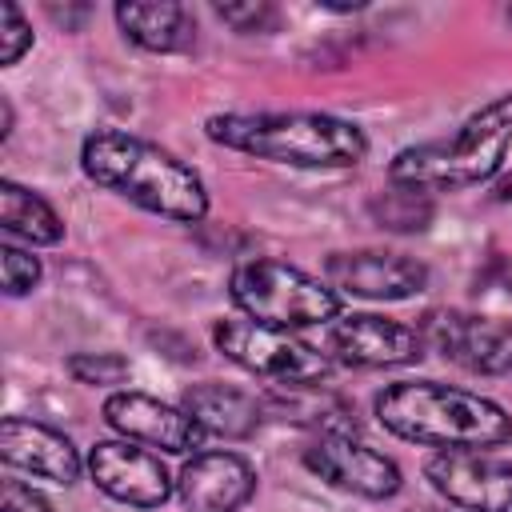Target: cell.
I'll return each mask as SVG.
<instances>
[{
    "label": "cell",
    "instance_id": "14",
    "mask_svg": "<svg viewBox=\"0 0 512 512\" xmlns=\"http://www.w3.org/2000/svg\"><path fill=\"white\" fill-rule=\"evenodd\" d=\"M176 496L192 512H240L256 496V468L228 448L192 452L176 476Z\"/></svg>",
    "mask_w": 512,
    "mask_h": 512
},
{
    "label": "cell",
    "instance_id": "21",
    "mask_svg": "<svg viewBox=\"0 0 512 512\" xmlns=\"http://www.w3.org/2000/svg\"><path fill=\"white\" fill-rule=\"evenodd\" d=\"M28 48H32V24H28V16L12 0H4L0 4V64L12 68Z\"/></svg>",
    "mask_w": 512,
    "mask_h": 512
},
{
    "label": "cell",
    "instance_id": "15",
    "mask_svg": "<svg viewBox=\"0 0 512 512\" xmlns=\"http://www.w3.org/2000/svg\"><path fill=\"white\" fill-rule=\"evenodd\" d=\"M0 456H4L8 468L24 472V476H36V480H48V484H76L80 468H84L76 444L60 428L28 420V416H4Z\"/></svg>",
    "mask_w": 512,
    "mask_h": 512
},
{
    "label": "cell",
    "instance_id": "12",
    "mask_svg": "<svg viewBox=\"0 0 512 512\" xmlns=\"http://www.w3.org/2000/svg\"><path fill=\"white\" fill-rule=\"evenodd\" d=\"M104 424L120 436V440H132V444H144L152 452H168V456H188L200 448L204 432L192 424V416L180 408V404H168V400H156L148 392H132V388H120L104 400Z\"/></svg>",
    "mask_w": 512,
    "mask_h": 512
},
{
    "label": "cell",
    "instance_id": "22",
    "mask_svg": "<svg viewBox=\"0 0 512 512\" xmlns=\"http://www.w3.org/2000/svg\"><path fill=\"white\" fill-rule=\"evenodd\" d=\"M212 12H216L228 28L244 32V36H248V32H272V28H276V20H280V16H276V8H272V4H264V0H256V4H252V0H248V4H216Z\"/></svg>",
    "mask_w": 512,
    "mask_h": 512
},
{
    "label": "cell",
    "instance_id": "6",
    "mask_svg": "<svg viewBox=\"0 0 512 512\" xmlns=\"http://www.w3.org/2000/svg\"><path fill=\"white\" fill-rule=\"evenodd\" d=\"M212 344L236 368H244L252 376H264L272 384H288V388H316L336 368L324 348L300 340L296 332L256 324L248 316L244 320H216L212 324Z\"/></svg>",
    "mask_w": 512,
    "mask_h": 512
},
{
    "label": "cell",
    "instance_id": "9",
    "mask_svg": "<svg viewBox=\"0 0 512 512\" xmlns=\"http://www.w3.org/2000/svg\"><path fill=\"white\" fill-rule=\"evenodd\" d=\"M332 364L344 368H404L424 356V336L412 324H400L380 312H348L328 324V348Z\"/></svg>",
    "mask_w": 512,
    "mask_h": 512
},
{
    "label": "cell",
    "instance_id": "16",
    "mask_svg": "<svg viewBox=\"0 0 512 512\" xmlns=\"http://www.w3.org/2000/svg\"><path fill=\"white\" fill-rule=\"evenodd\" d=\"M180 408L192 416V424L204 436H220V440H248L264 416L256 396H248L244 388H232V384H216V380L192 384L180 396Z\"/></svg>",
    "mask_w": 512,
    "mask_h": 512
},
{
    "label": "cell",
    "instance_id": "17",
    "mask_svg": "<svg viewBox=\"0 0 512 512\" xmlns=\"http://www.w3.org/2000/svg\"><path fill=\"white\" fill-rule=\"evenodd\" d=\"M112 16L124 40H132L144 52H184L196 40V16L188 4H116Z\"/></svg>",
    "mask_w": 512,
    "mask_h": 512
},
{
    "label": "cell",
    "instance_id": "7",
    "mask_svg": "<svg viewBox=\"0 0 512 512\" xmlns=\"http://www.w3.org/2000/svg\"><path fill=\"white\" fill-rule=\"evenodd\" d=\"M304 468L324 480L336 492L360 496V500H392L404 488L400 464L344 432H320L308 448H304Z\"/></svg>",
    "mask_w": 512,
    "mask_h": 512
},
{
    "label": "cell",
    "instance_id": "5",
    "mask_svg": "<svg viewBox=\"0 0 512 512\" xmlns=\"http://www.w3.org/2000/svg\"><path fill=\"white\" fill-rule=\"evenodd\" d=\"M228 300L248 320L284 332L332 324L340 316V292L328 280L272 256L236 264L228 276Z\"/></svg>",
    "mask_w": 512,
    "mask_h": 512
},
{
    "label": "cell",
    "instance_id": "18",
    "mask_svg": "<svg viewBox=\"0 0 512 512\" xmlns=\"http://www.w3.org/2000/svg\"><path fill=\"white\" fill-rule=\"evenodd\" d=\"M0 228L12 236V240H24L32 248H52L64 240V220L60 212L36 192V188H24L16 180H0Z\"/></svg>",
    "mask_w": 512,
    "mask_h": 512
},
{
    "label": "cell",
    "instance_id": "24",
    "mask_svg": "<svg viewBox=\"0 0 512 512\" xmlns=\"http://www.w3.org/2000/svg\"><path fill=\"white\" fill-rule=\"evenodd\" d=\"M504 284H508V292H512V264H508V272H504Z\"/></svg>",
    "mask_w": 512,
    "mask_h": 512
},
{
    "label": "cell",
    "instance_id": "3",
    "mask_svg": "<svg viewBox=\"0 0 512 512\" xmlns=\"http://www.w3.org/2000/svg\"><path fill=\"white\" fill-rule=\"evenodd\" d=\"M204 136L252 160L284 168H356L368 156V136L356 120L332 112H216L204 120Z\"/></svg>",
    "mask_w": 512,
    "mask_h": 512
},
{
    "label": "cell",
    "instance_id": "25",
    "mask_svg": "<svg viewBox=\"0 0 512 512\" xmlns=\"http://www.w3.org/2000/svg\"><path fill=\"white\" fill-rule=\"evenodd\" d=\"M420 512H452V508H420Z\"/></svg>",
    "mask_w": 512,
    "mask_h": 512
},
{
    "label": "cell",
    "instance_id": "4",
    "mask_svg": "<svg viewBox=\"0 0 512 512\" xmlns=\"http://www.w3.org/2000/svg\"><path fill=\"white\" fill-rule=\"evenodd\" d=\"M508 148H512V92L476 108L452 132V140L400 148L388 164V180L392 188L420 192V196L464 192V188L488 184L504 168Z\"/></svg>",
    "mask_w": 512,
    "mask_h": 512
},
{
    "label": "cell",
    "instance_id": "8",
    "mask_svg": "<svg viewBox=\"0 0 512 512\" xmlns=\"http://www.w3.org/2000/svg\"><path fill=\"white\" fill-rule=\"evenodd\" d=\"M424 344H432L444 360L460 364L476 376H504L512 372V320L504 316H476V312H428L420 328Z\"/></svg>",
    "mask_w": 512,
    "mask_h": 512
},
{
    "label": "cell",
    "instance_id": "20",
    "mask_svg": "<svg viewBox=\"0 0 512 512\" xmlns=\"http://www.w3.org/2000/svg\"><path fill=\"white\" fill-rule=\"evenodd\" d=\"M0 276H4V296H28L40 284L44 268L32 252H24L16 244H4L0 248Z\"/></svg>",
    "mask_w": 512,
    "mask_h": 512
},
{
    "label": "cell",
    "instance_id": "13",
    "mask_svg": "<svg viewBox=\"0 0 512 512\" xmlns=\"http://www.w3.org/2000/svg\"><path fill=\"white\" fill-rule=\"evenodd\" d=\"M424 476L456 512H512V460L488 452H436Z\"/></svg>",
    "mask_w": 512,
    "mask_h": 512
},
{
    "label": "cell",
    "instance_id": "2",
    "mask_svg": "<svg viewBox=\"0 0 512 512\" xmlns=\"http://www.w3.org/2000/svg\"><path fill=\"white\" fill-rule=\"evenodd\" d=\"M376 424L416 448L492 452L512 444V412L480 392L440 380H396L376 392Z\"/></svg>",
    "mask_w": 512,
    "mask_h": 512
},
{
    "label": "cell",
    "instance_id": "23",
    "mask_svg": "<svg viewBox=\"0 0 512 512\" xmlns=\"http://www.w3.org/2000/svg\"><path fill=\"white\" fill-rule=\"evenodd\" d=\"M4 512H52V504L24 480H4Z\"/></svg>",
    "mask_w": 512,
    "mask_h": 512
},
{
    "label": "cell",
    "instance_id": "11",
    "mask_svg": "<svg viewBox=\"0 0 512 512\" xmlns=\"http://www.w3.org/2000/svg\"><path fill=\"white\" fill-rule=\"evenodd\" d=\"M324 280L336 292L360 296V300H412L428 288V268L392 248H356V252H332L324 260Z\"/></svg>",
    "mask_w": 512,
    "mask_h": 512
},
{
    "label": "cell",
    "instance_id": "1",
    "mask_svg": "<svg viewBox=\"0 0 512 512\" xmlns=\"http://www.w3.org/2000/svg\"><path fill=\"white\" fill-rule=\"evenodd\" d=\"M80 172L96 188H104L160 220L196 224L208 216L204 176L176 152H168L156 140H144L136 132L92 128L80 144Z\"/></svg>",
    "mask_w": 512,
    "mask_h": 512
},
{
    "label": "cell",
    "instance_id": "10",
    "mask_svg": "<svg viewBox=\"0 0 512 512\" xmlns=\"http://www.w3.org/2000/svg\"><path fill=\"white\" fill-rule=\"evenodd\" d=\"M84 464L92 484L128 508H160L176 492V480L164 468L160 452L132 440H96Z\"/></svg>",
    "mask_w": 512,
    "mask_h": 512
},
{
    "label": "cell",
    "instance_id": "19",
    "mask_svg": "<svg viewBox=\"0 0 512 512\" xmlns=\"http://www.w3.org/2000/svg\"><path fill=\"white\" fill-rule=\"evenodd\" d=\"M64 372L76 380V384H88V388H108V384H124L128 380V360L120 352H72L64 360Z\"/></svg>",
    "mask_w": 512,
    "mask_h": 512
}]
</instances>
